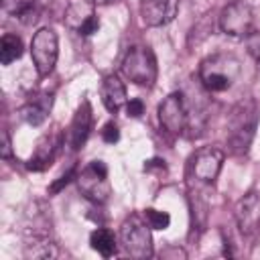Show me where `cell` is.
<instances>
[{"instance_id":"cell-1","label":"cell","mask_w":260,"mask_h":260,"mask_svg":"<svg viewBox=\"0 0 260 260\" xmlns=\"http://www.w3.org/2000/svg\"><path fill=\"white\" fill-rule=\"evenodd\" d=\"M122 73L132 83L150 87L158 75V65H156V57H154L152 49L146 45L130 47L122 59Z\"/></svg>"},{"instance_id":"cell-2","label":"cell","mask_w":260,"mask_h":260,"mask_svg":"<svg viewBox=\"0 0 260 260\" xmlns=\"http://www.w3.org/2000/svg\"><path fill=\"white\" fill-rule=\"evenodd\" d=\"M146 217L142 219L140 215L132 213L128 215L122 225H120V240L126 248V252L134 258H148L152 254V238L148 230Z\"/></svg>"},{"instance_id":"cell-3","label":"cell","mask_w":260,"mask_h":260,"mask_svg":"<svg viewBox=\"0 0 260 260\" xmlns=\"http://www.w3.org/2000/svg\"><path fill=\"white\" fill-rule=\"evenodd\" d=\"M236 73H238V61L232 57H225V55L207 57L199 69V77L209 91L230 89Z\"/></svg>"},{"instance_id":"cell-4","label":"cell","mask_w":260,"mask_h":260,"mask_svg":"<svg viewBox=\"0 0 260 260\" xmlns=\"http://www.w3.org/2000/svg\"><path fill=\"white\" fill-rule=\"evenodd\" d=\"M57 55H59L57 32L53 28L37 30L32 41H30V57H32L35 69L41 77H45L53 71V67L57 63Z\"/></svg>"},{"instance_id":"cell-5","label":"cell","mask_w":260,"mask_h":260,"mask_svg":"<svg viewBox=\"0 0 260 260\" xmlns=\"http://www.w3.org/2000/svg\"><path fill=\"white\" fill-rule=\"evenodd\" d=\"M252 22H254L252 6L244 0H232L219 12L221 32H225L230 37H236V39L248 37L252 32Z\"/></svg>"},{"instance_id":"cell-6","label":"cell","mask_w":260,"mask_h":260,"mask_svg":"<svg viewBox=\"0 0 260 260\" xmlns=\"http://www.w3.org/2000/svg\"><path fill=\"white\" fill-rule=\"evenodd\" d=\"M256 128V110L254 102H242L232 116V130H230V144L234 152H246Z\"/></svg>"},{"instance_id":"cell-7","label":"cell","mask_w":260,"mask_h":260,"mask_svg":"<svg viewBox=\"0 0 260 260\" xmlns=\"http://www.w3.org/2000/svg\"><path fill=\"white\" fill-rule=\"evenodd\" d=\"M189 114H187V106L183 100V93L173 91L169 93L160 106H158V122L160 126L169 132V134H181L187 126Z\"/></svg>"},{"instance_id":"cell-8","label":"cell","mask_w":260,"mask_h":260,"mask_svg":"<svg viewBox=\"0 0 260 260\" xmlns=\"http://www.w3.org/2000/svg\"><path fill=\"white\" fill-rule=\"evenodd\" d=\"M77 179H79V189L85 193V197H89L91 201H98V203L108 199V193H110L108 169L102 160H91L81 171V175Z\"/></svg>"},{"instance_id":"cell-9","label":"cell","mask_w":260,"mask_h":260,"mask_svg":"<svg viewBox=\"0 0 260 260\" xmlns=\"http://www.w3.org/2000/svg\"><path fill=\"white\" fill-rule=\"evenodd\" d=\"M223 152L217 146H203L191 158V173L201 183H213L221 171Z\"/></svg>"},{"instance_id":"cell-10","label":"cell","mask_w":260,"mask_h":260,"mask_svg":"<svg viewBox=\"0 0 260 260\" xmlns=\"http://www.w3.org/2000/svg\"><path fill=\"white\" fill-rule=\"evenodd\" d=\"M179 8V0H140V16L148 26L169 24Z\"/></svg>"},{"instance_id":"cell-11","label":"cell","mask_w":260,"mask_h":260,"mask_svg":"<svg viewBox=\"0 0 260 260\" xmlns=\"http://www.w3.org/2000/svg\"><path fill=\"white\" fill-rule=\"evenodd\" d=\"M236 217L244 234H252L260 223V197L256 193L244 195L236 205Z\"/></svg>"},{"instance_id":"cell-12","label":"cell","mask_w":260,"mask_h":260,"mask_svg":"<svg viewBox=\"0 0 260 260\" xmlns=\"http://www.w3.org/2000/svg\"><path fill=\"white\" fill-rule=\"evenodd\" d=\"M89 130H91V106H89L87 100H83V104L75 112L71 128H69V144H71L73 150L81 148V144L89 136Z\"/></svg>"},{"instance_id":"cell-13","label":"cell","mask_w":260,"mask_h":260,"mask_svg":"<svg viewBox=\"0 0 260 260\" xmlns=\"http://www.w3.org/2000/svg\"><path fill=\"white\" fill-rule=\"evenodd\" d=\"M100 93H102V102H104L106 110L112 112V114H116L126 104V87L116 75H106L104 77Z\"/></svg>"},{"instance_id":"cell-14","label":"cell","mask_w":260,"mask_h":260,"mask_svg":"<svg viewBox=\"0 0 260 260\" xmlns=\"http://www.w3.org/2000/svg\"><path fill=\"white\" fill-rule=\"evenodd\" d=\"M49 110H51V95L41 93V95H37L35 100H30L20 112H22V118H24L28 124L39 126V124H43V122L47 120Z\"/></svg>"},{"instance_id":"cell-15","label":"cell","mask_w":260,"mask_h":260,"mask_svg":"<svg viewBox=\"0 0 260 260\" xmlns=\"http://www.w3.org/2000/svg\"><path fill=\"white\" fill-rule=\"evenodd\" d=\"M89 244L104 258H110V256L116 254V240H114V234L110 230H104V228L93 230L91 236H89Z\"/></svg>"},{"instance_id":"cell-16","label":"cell","mask_w":260,"mask_h":260,"mask_svg":"<svg viewBox=\"0 0 260 260\" xmlns=\"http://www.w3.org/2000/svg\"><path fill=\"white\" fill-rule=\"evenodd\" d=\"M22 41H20V37H16V35H4L2 39H0V61H2V65H10L12 61H16L20 55H22Z\"/></svg>"},{"instance_id":"cell-17","label":"cell","mask_w":260,"mask_h":260,"mask_svg":"<svg viewBox=\"0 0 260 260\" xmlns=\"http://www.w3.org/2000/svg\"><path fill=\"white\" fill-rule=\"evenodd\" d=\"M144 217H146V221H148V225H150L152 230H167L169 223H171V215H169L167 211L152 209V207L144 209Z\"/></svg>"},{"instance_id":"cell-18","label":"cell","mask_w":260,"mask_h":260,"mask_svg":"<svg viewBox=\"0 0 260 260\" xmlns=\"http://www.w3.org/2000/svg\"><path fill=\"white\" fill-rule=\"evenodd\" d=\"M246 45H248V51H250V55L260 63V30H254V32H250L248 35V41H246Z\"/></svg>"},{"instance_id":"cell-19","label":"cell","mask_w":260,"mask_h":260,"mask_svg":"<svg viewBox=\"0 0 260 260\" xmlns=\"http://www.w3.org/2000/svg\"><path fill=\"white\" fill-rule=\"evenodd\" d=\"M102 138H104V142H108V144H114V142H118V138H120V132H118V126H116V122H108V124L104 126V130H102Z\"/></svg>"},{"instance_id":"cell-20","label":"cell","mask_w":260,"mask_h":260,"mask_svg":"<svg viewBox=\"0 0 260 260\" xmlns=\"http://www.w3.org/2000/svg\"><path fill=\"white\" fill-rule=\"evenodd\" d=\"M98 28H100V20H98V16H89L77 30H79V35H83V37H89V35H93V32H98Z\"/></svg>"},{"instance_id":"cell-21","label":"cell","mask_w":260,"mask_h":260,"mask_svg":"<svg viewBox=\"0 0 260 260\" xmlns=\"http://www.w3.org/2000/svg\"><path fill=\"white\" fill-rule=\"evenodd\" d=\"M126 114H128L130 118H140V116L144 114V102L138 100V98L130 100V102L126 104Z\"/></svg>"},{"instance_id":"cell-22","label":"cell","mask_w":260,"mask_h":260,"mask_svg":"<svg viewBox=\"0 0 260 260\" xmlns=\"http://www.w3.org/2000/svg\"><path fill=\"white\" fill-rule=\"evenodd\" d=\"M73 175H75V167H73V169H69V171H67V173H65V175L59 179V181H55V183L51 185V193H57V191H59L63 185H67V183L71 181V177H73Z\"/></svg>"},{"instance_id":"cell-23","label":"cell","mask_w":260,"mask_h":260,"mask_svg":"<svg viewBox=\"0 0 260 260\" xmlns=\"http://www.w3.org/2000/svg\"><path fill=\"white\" fill-rule=\"evenodd\" d=\"M0 154H2V158H8V156H10V136H8V132H6V130L2 132V146H0Z\"/></svg>"},{"instance_id":"cell-24","label":"cell","mask_w":260,"mask_h":260,"mask_svg":"<svg viewBox=\"0 0 260 260\" xmlns=\"http://www.w3.org/2000/svg\"><path fill=\"white\" fill-rule=\"evenodd\" d=\"M95 4H114V2H118V0H93Z\"/></svg>"}]
</instances>
